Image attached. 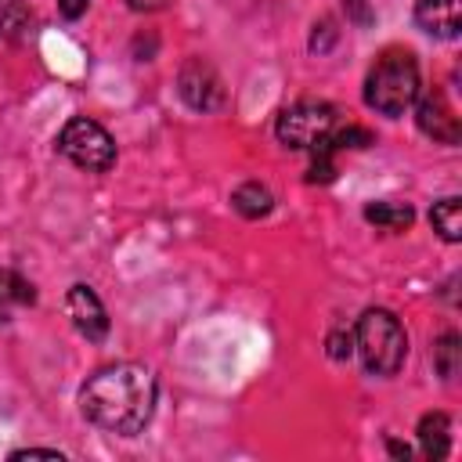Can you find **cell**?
Segmentation results:
<instances>
[{
  "mask_svg": "<svg viewBox=\"0 0 462 462\" xmlns=\"http://www.w3.org/2000/svg\"><path fill=\"white\" fill-rule=\"evenodd\" d=\"M134 11H155V7H162L166 0H126Z\"/></svg>",
  "mask_w": 462,
  "mask_h": 462,
  "instance_id": "cell-22",
  "label": "cell"
},
{
  "mask_svg": "<svg viewBox=\"0 0 462 462\" xmlns=\"http://www.w3.org/2000/svg\"><path fill=\"white\" fill-rule=\"evenodd\" d=\"M177 87H180V97H184L195 112H213V108L224 101V87H220L217 72H213L202 58L184 61V69H180V76H177Z\"/></svg>",
  "mask_w": 462,
  "mask_h": 462,
  "instance_id": "cell-6",
  "label": "cell"
},
{
  "mask_svg": "<svg viewBox=\"0 0 462 462\" xmlns=\"http://www.w3.org/2000/svg\"><path fill=\"white\" fill-rule=\"evenodd\" d=\"M328 141L336 144V152L339 148H365V144H372V134L365 126H346V130H332Z\"/></svg>",
  "mask_w": 462,
  "mask_h": 462,
  "instance_id": "cell-17",
  "label": "cell"
},
{
  "mask_svg": "<svg viewBox=\"0 0 462 462\" xmlns=\"http://www.w3.org/2000/svg\"><path fill=\"white\" fill-rule=\"evenodd\" d=\"M155 397H159V383H155L152 368H144L137 361H119L108 368H97L83 383L79 411L90 426H97L105 433L134 437L148 426V419L155 411Z\"/></svg>",
  "mask_w": 462,
  "mask_h": 462,
  "instance_id": "cell-1",
  "label": "cell"
},
{
  "mask_svg": "<svg viewBox=\"0 0 462 462\" xmlns=\"http://www.w3.org/2000/svg\"><path fill=\"white\" fill-rule=\"evenodd\" d=\"M36 303V289L11 267H0V307H29Z\"/></svg>",
  "mask_w": 462,
  "mask_h": 462,
  "instance_id": "cell-15",
  "label": "cell"
},
{
  "mask_svg": "<svg viewBox=\"0 0 462 462\" xmlns=\"http://www.w3.org/2000/svg\"><path fill=\"white\" fill-rule=\"evenodd\" d=\"M365 220L383 231H404L411 224V209L404 202H372L365 206Z\"/></svg>",
  "mask_w": 462,
  "mask_h": 462,
  "instance_id": "cell-13",
  "label": "cell"
},
{
  "mask_svg": "<svg viewBox=\"0 0 462 462\" xmlns=\"http://www.w3.org/2000/svg\"><path fill=\"white\" fill-rule=\"evenodd\" d=\"M415 22L437 40H455L462 29V0H415Z\"/></svg>",
  "mask_w": 462,
  "mask_h": 462,
  "instance_id": "cell-9",
  "label": "cell"
},
{
  "mask_svg": "<svg viewBox=\"0 0 462 462\" xmlns=\"http://www.w3.org/2000/svg\"><path fill=\"white\" fill-rule=\"evenodd\" d=\"M419 97V65L408 51H386L368 79H365V105L383 116H404Z\"/></svg>",
  "mask_w": 462,
  "mask_h": 462,
  "instance_id": "cell-2",
  "label": "cell"
},
{
  "mask_svg": "<svg viewBox=\"0 0 462 462\" xmlns=\"http://www.w3.org/2000/svg\"><path fill=\"white\" fill-rule=\"evenodd\" d=\"M11 458H61L58 448H22V451H11Z\"/></svg>",
  "mask_w": 462,
  "mask_h": 462,
  "instance_id": "cell-20",
  "label": "cell"
},
{
  "mask_svg": "<svg viewBox=\"0 0 462 462\" xmlns=\"http://www.w3.org/2000/svg\"><path fill=\"white\" fill-rule=\"evenodd\" d=\"M390 455H397V458H408L411 451H408V444H401V440H390Z\"/></svg>",
  "mask_w": 462,
  "mask_h": 462,
  "instance_id": "cell-23",
  "label": "cell"
},
{
  "mask_svg": "<svg viewBox=\"0 0 462 462\" xmlns=\"http://www.w3.org/2000/svg\"><path fill=\"white\" fill-rule=\"evenodd\" d=\"M343 11H346V18H350L357 29L372 25V7H368L365 0H343Z\"/></svg>",
  "mask_w": 462,
  "mask_h": 462,
  "instance_id": "cell-18",
  "label": "cell"
},
{
  "mask_svg": "<svg viewBox=\"0 0 462 462\" xmlns=\"http://www.w3.org/2000/svg\"><path fill=\"white\" fill-rule=\"evenodd\" d=\"M350 350H354V336H350V332H332V336H328V354H332L336 361L350 357Z\"/></svg>",
  "mask_w": 462,
  "mask_h": 462,
  "instance_id": "cell-19",
  "label": "cell"
},
{
  "mask_svg": "<svg viewBox=\"0 0 462 462\" xmlns=\"http://www.w3.org/2000/svg\"><path fill=\"white\" fill-rule=\"evenodd\" d=\"M458 365H462V339H458V332H444L433 346V368L440 379H455Z\"/></svg>",
  "mask_w": 462,
  "mask_h": 462,
  "instance_id": "cell-14",
  "label": "cell"
},
{
  "mask_svg": "<svg viewBox=\"0 0 462 462\" xmlns=\"http://www.w3.org/2000/svg\"><path fill=\"white\" fill-rule=\"evenodd\" d=\"M231 202H235V209H238L245 220H260V217H267V213H271V206H274L271 191H267L263 184H256V180L238 184V188H235V195H231Z\"/></svg>",
  "mask_w": 462,
  "mask_h": 462,
  "instance_id": "cell-11",
  "label": "cell"
},
{
  "mask_svg": "<svg viewBox=\"0 0 462 462\" xmlns=\"http://www.w3.org/2000/svg\"><path fill=\"white\" fill-rule=\"evenodd\" d=\"M430 224H433V231H437L444 242H458V238H462V202H458L455 195L433 202Z\"/></svg>",
  "mask_w": 462,
  "mask_h": 462,
  "instance_id": "cell-12",
  "label": "cell"
},
{
  "mask_svg": "<svg viewBox=\"0 0 462 462\" xmlns=\"http://www.w3.org/2000/svg\"><path fill=\"white\" fill-rule=\"evenodd\" d=\"M69 318H72V325H76V332L79 336H87L90 343H101L105 336H108V314H105V303L97 300V292L90 289V285H72L69 289Z\"/></svg>",
  "mask_w": 462,
  "mask_h": 462,
  "instance_id": "cell-7",
  "label": "cell"
},
{
  "mask_svg": "<svg viewBox=\"0 0 462 462\" xmlns=\"http://www.w3.org/2000/svg\"><path fill=\"white\" fill-rule=\"evenodd\" d=\"M4 321H7V307H0V325H4Z\"/></svg>",
  "mask_w": 462,
  "mask_h": 462,
  "instance_id": "cell-24",
  "label": "cell"
},
{
  "mask_svg": "<svg viewBox=\"0 0 462 462\" xmlns=\"http://www.w3.org/2000/svg\"><path fill=\"white\" fill-rule=\"evenodd\" d=\"M336 130V108L325 105V101H300V105H289L282 116H278V141L285 148H314L318 141H325L328 134Z\"/></svg>",
  "mask_w": 462,
  "mask_h": 462,
  "instance_id": "cell-5",
  "label": "cell"
},
{
  "mask_svg": "<svg viewBox=\"0 0 462 462\" xmlns=\"http://www.w3.org/2000/svg\"><path fill=\"white\" fill-rule=\"evenodd\" d=\"M58 152H61L72 166H79V170H87V173H105V170H112V162H116V141L108 137V130H105L101 123H94V119H87V116H76V119H69V123L61 126V134H58Z\"/></svg>",
  "mask_w": 462,
  "mask_h": 462,
  "instance_id": "cell-4",
  "label": "cell"
},
{
  "mask_svg": "<svg viewBox=\"0 0 462 462\" xmlns=\"http://www.w3.org/2000/svg\"><path fill=\"white\" fill-rule=\"evenodd\" d=\"M354 346L361 354L365 372H372V375H397V368L404 365V354H408V336H404L401 321L390 310L372 307V310H365L357 318Z\"/></svg>",
  "mask_w": 462,
  "mask_h": 462,
  "instance_id": "cell-3",
  "label": "cell"
},
{
  "mask_svg": "<svg viewBox=\"0 0 462 462\" xmlns=\"http://www.w3.org/2000/svg\"><path fill=\"white\" fill-rule=\"evenodd\" d=\"M87 4H90V0H58V11H61V18L76 22V18L87 11Z\"/></svg>",
  "mask_w": 462,
  "mask_h": 462,
  "instance_id": "cell-21",
  "label": "cell"
},
{
  "mask_svg": "<svg viewBox=\"0 0 462 462\" xmlns=\"http://www.w3.org/2000/svg\"><path fill=\"white\" fill-rule=\"evenodd\" d=\"M419 108H415V119H419V130L440 144H455L462 137V126H458V116H451L448 101L440 90H426L422 97H415Z\"/></svg>",
  "mask_w": 462,
  "mask_h": 462,
  "instance_id": "cell-8",
  "label": "cell"
},
{
  "mask_svg": "<svg viewBox=\"0 0 462 462\" xmlns=\"http://www.w3.org/2000/svg\"><path fill=\"white\" fill-rule=\"evenodd\" d=\"M29 25V11L22 0H0V36H18Z\"/></svg>",
  "mask_w": 462,
  "mask_h": 462,
  "instance_id": "cell-16",
  "label": "cell"
},
{
  "mask_svg": "<svg viewBox=\"0 0 462 462\" xmlns=\"http://www.w3.org/2000/svg\"><path fill=\"white\" fill-rule=\"evenodd\" d=\"M419 448H422V455L430 462L433 458H444L451 451V419L444 411L422 415V422H419Z\"/></svg>",
  "mask_w": 462,
  "mask_h": 462,
  "instance_id": "cell-10",
  "label": "cell"
}]
</instances>
